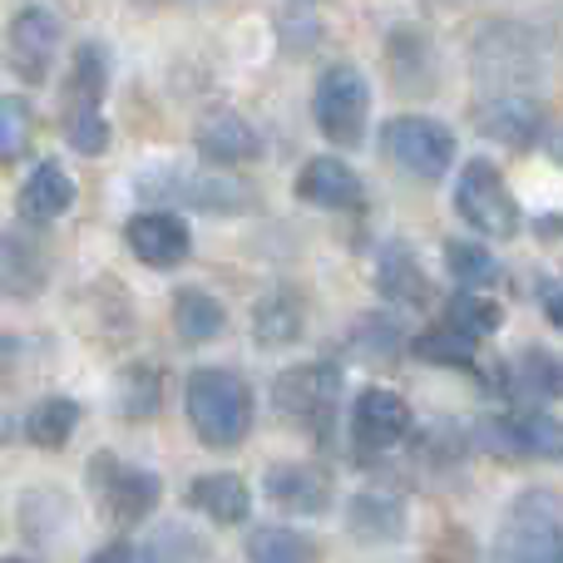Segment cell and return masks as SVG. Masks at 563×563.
Instances as JSON below:
<instances>
[{"mask_svg": "<svg viewBox=\"0 0 563 563\" xmlns=\"http://www.w3.org/2000/svg\"><path fill=\"white\" fill-rule=\"evenodd\" d=\"M188 426L208 450H238L253 430V390L238 371L198 366L184 386Z\"/></svg>", "mask_w": 563, "mask_h": 563, "instance_id": "1", "label": "cell"}, {"mask_svg": "<svg viewBox=\"0 0 563 563\" xmlns=\"http://www.w3.org/2000/svg\"><path fill=\"white\" fill-rule=\"evenodd\" d=\"M499 563H563V495L525 489L499 519Z\"/></svg>", "mask_w": 563, "mask_h": 563, "instance_id": "2", "label": "cell"}, {"mask_svg": "<svg viewBox=\"0 0 563 563\" xmlns=\"http://www.w3.org/2000/svg\"><path fill=\"white\" fill-rule=\"evenodd\" d=\"M273 406L287 426L311 430L317 440H327V430L336 426V406H341V371L331 361H307L291 366L273 380Z\"/></svg>", "mask_w": 563, "mask_h": 563, "instance_id": "3", "label": "cell"}, {"mask_svg": "<svg viewBox=\"0 0 563 563\" xmlns=\"http://www.w3.org/2000/svg\"><path fill=\"white\" fill-rule=\"evenodd\" d=\"M455 213H460V223H470L485 238H499V243H509V238L519 233V223H525L515 188L505 184V174H499L489 158H470V164L460 168Z\"/></svg>", "mask_w": 563, "mask_h": 563, "instance_id": "4", "label": "cell"}, {"mask_svg": "<svg viewBox=\"0 0 563 563\" xmlns=\"http://www.w3.org/2000/svg\"><path fill=\"white\" fill-rule=\"evenodd\" d=\"M85 479H89V495L99 499V509L124 529L139 525V519H148L158 509V499H164V479H158L154 470L129 465V460L109 455V450L89 455Z\"/></svg>", "mask_w": 563, "mask_h": 563, "instance_id": "5", "label": "cell"}, {"mask_svg": "<svg viewBox=\"0 0 563 563\" xmlns=\"http://www.w3.org/2000/svg\"><path fill=\"white\" fill-rule=\"evenodd\" d=\"M311 114L327 144L341 148H361L366 144V124H371V85L356 65H331L317 79V95H311Z\"/></svg>", "mask_w": 563, "mask_h": 563, "instance_id": "6", "label": "cell"}, {"mask_svg": "<svg viewBox=\"0 0 563 563\" xmlns=\"http://www.w3.org/2000/svg\"><path fill=\"white\" fill-rule=\"evenodd\" d=\"M380 148L396 168H406L420 184H440L455 164V134L430 114H396L380 124Z\"/></svg>", "mask_w": 563, "mask_h": 563, "instance_id": "7", "label": "cell"}, {"mask_svg": "<svg viewBox=\"0 0 563 563\" xmlns=\"http://www.w3.org/2000/svg\"><path fill=\"white\" fill-rule=\"evenodd\" d=\"M139 194L164 198V203H184V208H194V213H247V208H257L253 188L238 184V178L184 174V168H168V174L139 178Z\"/></svg>", "mask_w": 563, "mask_h": 563, "instance_id": "8", "label": "cell"}, {"mask_svg": "<svg viewBox=\"0 0 563 563\" xmlns=\"http://www.w3.org/2000/svg\"><path fill=\"white\" fill-rule=\"evenodd\" d=\"M124 243L144 267L174 273V267H184L188 253H194V228H188L184 213H174V208H144V213H134L124 223Z\"/></svg>", "mask_w": 563, "mask_h": 563, "instance_id": "9", "label": "cell"}, {"mask_svg": "<svg viewBox=\"0 0 563 563\" xmlns=\"http://www.w3.org/2000/svg\"><path fill=\"white\" fill-rule=\"evenodd\" d=\"M59 49V20L49 5H25L5 30V65L25 85H45Z\"/></svg>", "mask_w": 563, "mask_h": 563, "instance_id": "10", "label": "cell"}, {"mask_svg": "<svg viewBox=\"0 0 563 563\" xmlns=\"http://www.w3.org/2000/svg\"><path fill=\"white\" fill-rule=\"evenodd\" d=\"M410 426H416V416H410L400 390L371 386V390H361L356 406H351V440H356L361 455H386V450H396L400 440L410 435Z\"/></svg>", "mask_w": 563, "mask_h": 563, "instance_id": "11", "label": "cell"}, {"mask_svg": "<svg viewBox=\"0 0 563 563\" xmlns=\"http://www.w3.org/2000/svg\"><path fill=\"white\" fill-rule=\"evenodd\" d=\"M479 445L499 450V455L519 460H563V420L544 410H515V416H495L479 426Z\"/></svg>", "mask_w": 563, "mask_h": 563, "instance_id": "12", "label": "cell"}, {"mask_svg": "<svg viewBox=\"0 0 563 563\" xmlns=\"http://www.w3.org/2000/svg\"><path fill=\"white\" fill-rule=\"evenodd\" d=\"M194 144H198V154L218 168L257 164V158H263V134H257L238 109H208L194 129Z\"/></svg>", "mask_w": 563, "mask_h": 563, "instance_id": "13", "label": "cell"}, {"mask_svg": "<svg viewBox=\"0 0 563 563\" xmlns=\"http://www.w3.org/2000/svg\"><path fill=\"white\" fill-rule=\"evenodd\" d=\"M297 198L311 208H331V213H356V208L366 203V188H361V174L351 164L321 154V158H311V164H301Z\"/></svg>", "mask_w": 563, "mask_h": 563, "instance_id": "14", "label": "cell"}, {"mask_svg": "<svg viewBox=\"0 0 563 563\" xmlns=\"http://www.w3.org/2000/svg\"><path fill=\"white\" fill-rule=\"evenodd\" d=\"M475 124L485 139H495V144H509V148H534L539 134H544V109L534 104V99L525 95H495L485 99V104L475 109Z\"/></svg>", "mask_w": 563, "mask_h": 563, "instance_id": "15", "label": "cell"}, {"mask_svg": "<svg viewBox=\"0 0 563 563\" xmlns=\"http://www.w3.org/2000/svg\"><path fill=\"white\" fill-rule=\"evenodd\" d=\"M15 208L25 223H55V218H65L75 208V178H69V168L59 158H40L30 168V178L20 184Z\"/></svg>", "mask_w": 563, "mask_h": 563, "instance_id": "16", "label": "cell"}, {"mask_svg": "<svg viewBox=\"0 0 563 563\" xmlns=\"http://www.w3.org/2000/svg\"><path fill=\"white\" fill-rule=\"evenodd\" d=\"M263 489L277 509H287V515L317 519L331 509V479L321 475L317 465H273L263 479Z\"/></svg>", "mask_w": 563, "mask_h": 563, "instance_id": "17", "label": "cell"}, {"mask_svg": "<svg viewBox=\"0 0 563 563\" xmlns=\"http://www.w3.org/2000/svg\"><path fill=\"white\" fill-rule=\"evenodd\" d=\"M188 505L228 529L253 515V489H247L243 475H233V470H213V475H198L194 485H188Z\"/></svg>", "mask_w": 563, "mask_h": 563, "instance_id": "18", "label": "cell"}, {"mask_svg": "<svg viewBox=\"0 0 563 563\" xmlns=\"http://www.w3.org/2000/svg\"><path fill=\"white\" fill-rule=\"evenodd\" d=\"M45 282H49V263L35 238L30 233L0 238V291H10V297H40Z\"/></svg>", "mask_w": 563, "mask_h": 563, "instance_id": "19", "label": "cell"}, {"mask_svg": "<svg viewBox=\"0 0 563 563\" xmlns=\"http://www.w3.org/2000/svg\"><path fill=\"white\" fill-rule=\"evenodd\" d=\"M376 291L386 301H400V307H420V301L435 297V287L420 273V263L410 257L406 243H386L376 253Z\"/></svg>", "mask_w": 563, "mask_h": 563, "instance_id": "20", "label": "cell"}, {"mask_svg": "<svg viewBox=\"0 0 563 563\" xmlns=\"http://www.w3.org/2000/svg\"><path fill=\"white\" fill-rule=\"evenodd\" d=\"M301 327H307V307H301V297L291 287H273L267 297H257L253 307V336L257 346H291V341L301 336Z\"/></svg>", "mask_w": 563, "mask_h": 563, "instance_id": "21", "label": "cell"}, {"mask_svg": "<svg viewBox=\"0 0 563 563\" xmlns=\"http://www.w3.org/2000/svg\"><path fill=\"white\" fill-rule=\"evenodd\" d=\"M109 89V49L99 40H85L69 59V79H65V114H79V109H99Z\"/></svg>", "mask_w": 563, "mask_h": 563, "instance_id": "22", "label": "cell"}, {"mask_svg": "<svg viewBox=\"0 0 563 563\" xmlns=\"http://www.w3.org/2000/svg\"><path fill=\"white\" fill-rule=\"evenodd\" d=\"M346 529L361 539V544H396L406 534V505L390 495H356L346 505Z\"/></svg>", "mask_w": 563, "mask_h": 563, "instance_id": "23", "label": "cell"}, {"mask_svg": "<svg viewBox=\"0 0 563 563\" xmlns=\"http://www.w3.org/2000/svg\"><path fill=\"white\" fill-rule=\"evenodd\" d=\"M223 327H228V311H223V301H218L213 291H203V287L174 291V331L188 341V346L213 341Z\"/></svg>", "mask_w": 563, "mask_h": 563, "instance_id": "24", "label": "cell"}, {"mask_svg": "<svg viewBox=\"0 0 563 563\" xmlns=\"http://www.w3.org/2000/svg\"><path fill=\"white\" fill-rule=\"evenodd\" d=\"M79 416H85V410H79V400H69V396L35 400L25 416V440L35 450H65L69 435L79 430Z\"/></svg>", "mask_w": 563, "mask_h": 563, "instance_id": "25", "label": "cell"}, {"mask_svg": "<svg viewBox=\"0 0 563 563\" xmlns=\"http://www.w3.org/2000/svg\"><path fill=\"white\" fill-rule=\"evenodd\" d=\"M509 380H515V390L529 400H563V356L529 346L525 356L509 366Z\"/></svg>", "mask_w": 563, "mask_h": 563, "instance_id": "26", "label": "cell"}, {"mask_svg": "<svg viewBox=\"0 0 563 563\" xmlns=\"http://www.w3.org/2000/svg\"><path fill=\"white\" fill-rule=\"evenodd\" d=\"M410 351H416L426 366H450V371H470L479 356V341L460 336L455 327H445V321H435V327H426L416 341H410Z\"/></svg>", "mask_w": 563, "mask_h": 563, "instance_id": "27", "label": "cell"}, {"mask_svg": "<svg viewBox=\"0 0 563 563\" xmlns=\"http://www.w3.org/2000/svg\"><path fill=\"white\" fill-rule=\"evenodd\" d=\"M445 327H455L460 336H470V341H485V336H495L499 327H505V307L499 301H489V297H479V291H455V297L445 301Z\"/></svg>", "mask_w": 563, "mask_h": 563, "instance_id": "28", "label": "cell"}, {"mask_svg": "<svg viewBox=\"0 0 563 563\" xmlns=\"http://www.w3.org/2000/svg\"><path fill=\"white\" fill-rule=\"evenodd\" d=\"M203 539L184 525H158L144 544L134 549V563H203Z\"/></svg>", "mask_w": 563, "mask_h": 563, "instance_id": "29", "label": "cell"}, {"mask_svg": "<svg viewBox=\"0 0 563 563\" xmlns=\"http://www.w3.org/2000/svg\"><path fill=\"white\" fill-rule=\"evenodd\" d=\"M445 267L460 287H495L499 282V263L489 247L479 243H465V238H450L445 243Z\"/></svg>", "mask_w": 563, "mask_h": 563, "instance_id": "30", "label": "cell"}, {"mask_svg": "<svg viewBox=\"0 0 563 563\" xmlns=\"http://www.w3.org/2000/svg\"><path fill=\"white\" fill-rule=\"evenodd\" d=\"M247 559L253 563H317V544L301 539L297 529H257L247 539Z\"/></svg>", "mask_w": 563, "mask_h": 563, "instance_id": "31", "label": "cell"}, {"mask_svg": "<svg viewBox=\"0 0 563 563\" xmlns=\"http://www.w3.org/2000/svg\"><path fill=\"white\" fill-rule=\"evenodd\" d=\"M158 396H164V380H158L154 366H129L124 380H119V410L129 420H144L158 410Z\"/></svg>", "mask_w": 563, "mask_h": 563, "instance_id": "32", "label": "cell"}, {"mask_svg": "<svg viewBox=\"0 0 563 563\" xmlns=\"http://www.w3.org/2000/svg\"><path fill=\"white\" fill-rule=\"evenodd\" d=\"M30 129H35V114L20 95H0V164H15L30 148Z\"/></svg>", "mask_w": 563, "mask_h": 563, "instance_id": "33", "label": "cell"}, {"mask_svg": "<svg viewBox=\"0 0 563 563\" xmlns=\"http://www.w3.org/2000/svg\"><path fill=\"white\" fill-rule=\"evenodd\" d=\"M65 139L75 154L85 158H99L109 154V119L104 109H79V114H65Z\"/></svg>", "mask_w": 563, "mask_h": 563, "instance_id": "34", "label": "cell"}, {"mask_svg": "<svg viewBox=\"0 0 563 563\" xmlns=\"http://www.w3.org/2000/svg\"><path fill=\"white\" fill-rule=\"evenodd\" d=\"M85 563H134V544H124V539H114V544L95 549Z\"/></svg>", "mask_w": 563, "mask_h": 563, "instance_id": "35", "label": "cell"}, {"mask_svg": "<svg viewBox=\"0 0 563 563\" xmlns=\"http://www.w3.org/2000/svg\"><path fill=\"white\" fill-rule=\"evenodd\" d=\"M544 317H549V321H554V327L563 331V287H554V291H549V297H544Z\"/></svg>", "mask_w": 563, "mask_h": 563, "instance_id": "36", "label": "cell"}, {"mask_svg": "<svg viewBox=\"0 0 563 563\" xmlns=\"http://www.w3.org/2000/svg\"><path fill=\"white\" fill-rule=\"evenodd\" d=\"M0 563H25V559H0Z\"/></svg>", "mask_w": 563, "mask_h": 563, "instance_id": "37", "label": "cell"}, {"mask_svg": "<svg viewBox=\"0 0 563 563\" xmlns=\"http://www.w3.org/2000/svg\"><path fill=\"white\" fill-rule=\"evenodd\" d=\"M559 154H563V148H559Z\"/></svg>", "mask_w": 563, "mask_h": 563, "instance_id": "38", "label": "cell"}]
</instances>
